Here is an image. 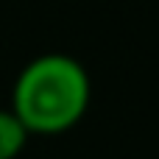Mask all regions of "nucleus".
I'll return each mask as SVG.
<instances>
[{
	"label": "nucleus",
	"instance_id": "nucleus-2",
	"mask_svg": "<svg viewBox=\"0 0 159 159\" xmlns=\"http://www.w3.org/2000/svg\"><path fill=\"white\" fill-rule=\"evenodd\" d=\"M28 129L20 123L14 112H0V159H14L25 145Z\"/></svg>",
	"mask_w": 159,
	"mask_h": 159
},
{
	"label": "nucleus",
	"instance_id": "nucleus-1",
	"mask_svg": "<svg viewBox=\"0 0 159 159\" xmlns=\"http://www.w3.org/2000/svg\"><path fill=\"white\" fill-rule=\"evenodd\" d=\"M89 106V75L64 53H45L25 64L14 84L11 112L28 131L59 134L73 129Z\"/></svg>",
	"mask_w": 159,
	"mask_h": 159
}]
</instances>
